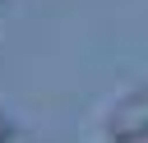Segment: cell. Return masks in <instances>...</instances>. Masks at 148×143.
<instances>
[{"mask_svg": "<svg viewBox=\"0 0 148 143\" xmlns=\"http://www.w3.org/2000/svg\"><path fill=\"white\" fill-rule=\"evenodd\" d=\"M106 134H111V143H143L148 138V88L130 92L106 115Z\"/></svg>", "mask_w": 148, "mask_h": 143, "instance_id": "obj_1", "label": "cell"}, {"mask_svg": "<svg viewBox=\"0 0 148 143\" xmlns=\"http://www.w3.org/2000/svg\"><path fill=\"white\" fill-rule=\"evenodd\" d=\"M9 129H14V125H9V115H5V111H0V138H5V134H9Z\"/></svg>", "mask_w": 148, "mask_h": 143, "instance_id": "obj_3", "label": "cell"}, {"mask_svg": "<svg viewBox=\"0 0 148 143\" xmlns=\"http://www.w3.org/2000/svg\"><path fill=\"white\" fill-rule=\"evenodd\" d=\"M0 143H37V138H32V134H28V129H9V134H5V138H0Z\"/></svg>", "mask_w": 148, "mask_h": 143, "instance_id": "obj_2", "label": "cell"}]
</instances>
